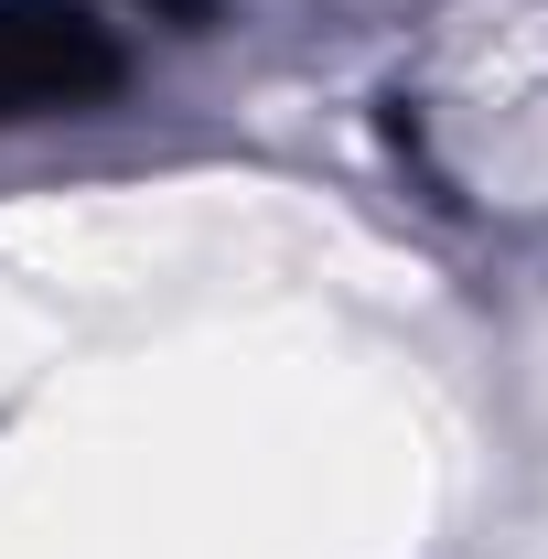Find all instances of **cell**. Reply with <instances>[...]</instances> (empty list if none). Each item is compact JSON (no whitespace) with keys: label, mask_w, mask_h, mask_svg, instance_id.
<instances>
[{"label":"cell","mask_w":548,"mask_h":559,"mask_svg":"<svg viewBox=\"0 0 548 559\" xmlns=\"http://www.w3.org/2000/svg\"><path fill=\"white\" fill-rule=\"evenodd\" d=\"M97 86H119V44L97 22H75L55 0H0V119L75 108Z\"/></svg>","instance_id":"1"}]
</instances>
